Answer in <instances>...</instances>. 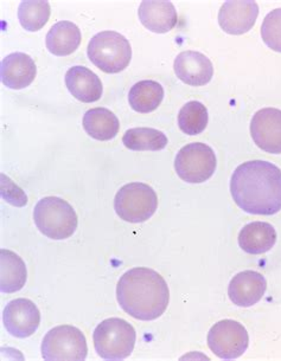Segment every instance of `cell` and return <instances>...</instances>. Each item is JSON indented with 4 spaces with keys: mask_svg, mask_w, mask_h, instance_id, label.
<instances>
[{
    "mask_svg": "<svg viewBox=\"0 0 281 361\" xmlns=\"http://www.w3.org/2000/svg\"><path fill=\"white\" fill-rule=\"evenodd\" d=\"M92 340L99 357L106 360H124L133 352L137 333L126 320L111 317L97 324Z\"/></svg>",
    "mask_w": 281,
    "mask_h": 361,
    "instance_id": "277c9868",
    "label": "cell"
},
{
    "mask_svg": "<svg viewBox=\"0 0 281 361\" xmlns=\"http://www.w3.org/2000/svg\"><path fill=\"white\" fill-rule=\"evenodd\" d=\"M138 16L141 24L155 34H167L178 22L177 11L170 1H143Z\"/></svg>",
    "mask_w": 281,
    "mask_h": 361,
    "instance_id": "e0dca14e",
    "label": "cell"
},
{
    "mask_svg": "<svg viewBox=\"0 0 281 361\" xmlns=\"http://www.w3.org/2000/svg\"><path fill=\"white\" fill-rule=\"evenodd\" d=\"M217 160L213 148L202 142L186 145L178 152L174 170L181 180L189 184H202L215 173Z\"/></svg>",
    "mask_w": 281,
    "mask_h": 361,
    "instance_id": "ba28073f",
    "label": "cell"
},
{
    "mask_svg": "<svg viewBox=\"0 0 281 361\" xmlns=\"http://www.w3.org/2000/svg\"><path fill=\"white\" fill-rule=\"evenodd\" d=\"M158 197L155 190L144 183H131L115 195L114 209L122 221L144 223L155 214Z\"/></svg>",
    "mask_w": 281,
    "mask_h": 361,
    "instance_id": "8992f818",
    "label": "cell"
},
{
    "mask_svg": "<svg viewBox=\"0 0 281 361\" xmlns=\"http://www.w3.org/2000/svg\"><path fill=\"white\" fill-rule=\"evenodd\" d=\"M249 345L247 329L237 321H218L208 333V346L220 359H237Z\"/></svg>",
    "mask_w": 281,
    "mask_h": 361,
    "instance_id": "9c48e42d",
    "label": "cell"
},
{
    "mask_svg": "<svg viewBox=\"0 0 281 361\" xmlns=\"http://www.w3.org/2000/svg\"><path fill=\"white\" fill-rule=\"evenodd\" d=\"M259 16L256 1H227L218 12V24L229 35H244L252 29Z\"/></svg>",
    "mask_w": 281,
    "mask_h": 361,
    "instance_id": "4fadbf2b",
    "label": "cell"
},
{
    "mask_svg": "<svg viewBox=\"0 0 281 361\" xmlns=\"http://www.w3.org/2000/svg\"><path fill=\"white\" fill-rule=\"evenodd\" d=\"M52 8L48 1H22L18 8L20 25L30 32L40 31L48 23Z\"/></svg>",
    "mask_w": 281,
    "mask_h": 361,
    "instance_id": "d4e9b609",
    "label": "cell"
},
{
    "mask_svg": "<svg viewBox=\"0 0 281 361\" xmlns=\"http://www.w3.org/2000/svg\"><path fill=\"white\" fill-rule=\"evenodd\" d=\"M1 82L10 89H24L34 82L37 68L34 59L23 52H13L1 61Z\"/></svg>",
    "mask_w": 281,
    "mask_h": 361,
    "instance_id": "9a60e30c",
    "label": "cell"
},
{
    "mask_svg": "<svg viewBox=\"0 0 281 361\" xmlns=\"http://www.w3.org/2000/svg\"><path fill=\"white\" fill-rule=\"evenodd\" d=\"M164 99V88L158 82L144 80L131 88L128 102L133 111L148 114L160 107Z\"/></svg>",
    "mask_w": 281,
    "mask_h": 361,
    "instance_id": "7402d4cb",
    "label": "cell"
},
{
    "mask_svg": "<svg viewBox=\"0 0 281 361\" xmlns=\"http://www.w3.org/2000/svg\"><path fill=\"white\" fill-rule=\"evenodd\" d=\"M261 37L268 48L281 52V8H275L265 17Z\"/></svg>",
    "mask_w": 281,
    "mask_h": 361,
    "instance_id": "484cf974",
    "label": "cell"
},
{
    "mask_svg": "<svg viewBox=\"0 0 281 361\" xmlns=\"http://www.w3.org/2000/svg\"><path fill=\"white\" fill-rule=\"evenodd\" d=\"M1 195L8 204H11L13 207H22L28 203V197L23 192L22 188H18L5 174H1Z\"/></svg>",
    "mask_w": 281,
    "mask_h": 361,
    "instance_id": "4316f807",
    "label": "cell"
},
{
    "mask_svg": "<svg viewBox=\"0 0 281 361\" xmlns=\"http://www.w3.org/2000/svg\"><path fill=\"white\" fill-rule=\"evenodd\" d=\"M230 193L244 212L272 216L281 210V170L272 162L253 160L234 171Z\"/></svg>",
    "mask_w": 281,
    "mask_h": 361,
    "instance_id": "6da1fadb",
    "label": "cell"
},
{
    "mask_svg": "<svg viewBox=\"0 0 281 361\" xmlns=\"http://www.w3.org/2000/svg\"><path fill=\"white\" fill-rule=\"evenodd\" d=\"M116 299L124 312L141 321L162 317L170 301L167 281L148 268H133L122 275L116 286Z\"/></svg>",
    "mask_w": 281,
    "mask_h": 361,
    "instance_id": "7a4b0ae2",
    "label": "cell"
},
{
    "mask_svg": "<svg viewBox=\"0 0 281 361\" xmlns=\"http://www.w3.org/2000/svg\"><path fill=\"white\" fill-rule=\"evenodd\" d=\"M28 271L22 258L11 250L0 251V289L5 294L19 291L25 286Z\"/></svg>",
    "mask_w": 281,
    "mask_h": 361,
    "instance_id": "ffe728a7",
    "label": "cell"
},
{
    "mask_svg": "<svg viewBox=\"0 0 281 361\" xmlns=\"http://www.w3.org/2000/svg\"><path fill=\"white\" fill-rule=\"evenodd\" d=\"M81 31L73 22L61 20L49 30L45 43L49 51L55 56L71 55L81 44Z\"/></svg>",
    "mask_w": 281,
    "mask_h": 361,
    "instance_id": "d6986e66",
    "label": "cell"
},
{
    "mask_svg": "<svg viewBox=\"0 0 281 361\" xmlns=\"http://www.w3.org/2000/svg\"><path fill=\"white\" fill-rule=\"evenodd\" d=\"M122 142L132 151H160L167 147L169 140L158 129L139 127L128 129L122 137Z\"/></svg>",
    "mask_w": 281,
    "mask_h": 361,
    "instance_id": "603a6c76",
    "label": "cell"
},
{
    "mask_svg": "<svg viewBox=\"0 0 281 361\" xmlns=\"http://www.w3.org/2000/svg\"><path fill=\"white\" fill-rule=\"evenodd\" d=\"M83 128L89 137L99 141L114 139L119 133L120 123L113 111L107 108H92L83 116Z\"/></svg>",
    "mask_w": 281,
    "mask_h": 361,
    "instance_id": "44dd1931",
    "label": "cell"
},
{
    "mask_svg": "<svg viewBox=\"0 0 281 361\" xmlns=\"http://www.w3.org/2000/svg\"><path fill=\"white\" fill-rule=\"evenodd\" d=\"M66 85L75 99L85 104L100 100L104 92L100 78L81 66L71 68L66 74Z\"/></svg>",
    "mask_w": 281,
    "mask_h": 361,
    "instance_id": "2e32d148",
    "label": "cell"
},
{
    "mask_svg": "<svg viewBox=\"0 0 281 361\" xmlns=\"http://www.w3.org/2000/svg\"><path fill=\"white\" fill-rule=\"evenodd\" d=\"M251 135L258 147L270 154H281V111L263 108L251 122Z\"/></svg>",
    "mask_w": 281,
    "mask_h": 361,
    "instance_id": "8fae6325",
    "label": "cell"
},
{
    "mask_svg": "<svg viewBox=\"0 0 281 361\" xmlns=\"http://www.w3.org/2000/svg\"><path fill=\"white\" fill-rule=\"evenodd\" d=\"M4 326L12 336L25 339L32 336L41 324V312L29 299L12 300L3 313Z\"/></svg>",
    "mask_w": 281,
    "mask_h": 361,
    "instance_id": "30bf717a",
    "label": "cell"
},
{
    "mask_svg": "<svg viewBox=\"0 0 281 361\" xmlns=\"http://www.w3.org/2000/svg\"><path fill=\"white\" fill-rule=\"evenodd\" d=\"M174 74L185 85L202 87L214 76V66L202 52L186 50L177 55L174 63Z\"/></svg>",
    "mask_w": 281,
    "mask_h": 361,
    "instance_id": "7c38bea8",
    "label": "cell"
},
{
    "mask_svg": "<svg viewBox=\"0 0 281 361\" xmlns=\"http://www.w3.org/2000/svg\"><path fill=\"white\" fill-rule=\"evenodd\" d=\"M237 240L241 249L247 254H265L277 242V231L270 223L253 221L244 226Z\"/></svg>",
    "mask_w": 281,
    "mask_h": 361,
    "instance_id": "ac0fdd59",
    "label": "cell"
},
{
    "mask_svg": "<svg viewBox=\"0 0 281 361\" xmlns=\"http://www.w3.org/2000/svg\"><path fill=\"white\" fill-rule=\"evenodd\" d=\"M42 357L49 361H81L88 354L87 340L78 327L62 324L50 329L43 339Z\"/></svg>",
    "mask_w": 281,
    "mask_h": 361,
    "instance_id": "52a82bcc",
    "label": "cell"
},
{
    "mask_svg": "<svg viewBox=\"0 0 281 361\" xmlns=\"http://www.w3.org/2000/svg\"><path fill=\"white\" fill-rule=\"evenodd\" d=\"M208 109L202 102L190 101L183 106L178 114V126L188 135H198L208 125Z\"/></svg>",
    "mask_w": 281,
    "mask_h": 361,
    "instance_id": "cb8c5ba5",
    "label": "cell"
},
{
    "mask_svg": "<svg viewBox=\"0 0 281 361\" xmlns=\"http://www.w3.org/2000/svg\"><path fill=\"white\" fill-rule=\"evenodd\" d=\"M87 55L90 62L106 74H118L128 67L132 48L128 39L121 34L102 31L89 41Z\"/></svg>",
    "mask_w": 281,
    "mask_h": 361,
    "instance_id": "5b68a950",
    "label": "cell"
},
{
    "mask_svg": "<svg viewBox=\"0 0 281 361\" xmlns=\"http://www.w3.org/2000/svg\"><path fill=\"white\" fill-rule=\"evenodd\" d=\"M35 224L52 240H67L78 228V218L71 204L59 197H45L34 210Z\"/></svg>",
    "mask_w": 281,
    "mask_h": 361,
    "instance_id": "3957f363",
    "label": "cell"
},
{
    "mask_svg": "<svg viewBox=\"0 0 281 361\" xmlns=\"http://www.w3.org/2000/svg\"><path fill=\"white\" fill-rule=\"evenodd\" d=\"M266 289V279L261 274L253 270H244L230 281L228 295L234 305L247 308L259 302Z\"/></svg>",
    "mask_w": 281,
    "mask_h": 361,
    "instance_id": "5bb4252c",
    "label": "cell"
}]
</instances>
